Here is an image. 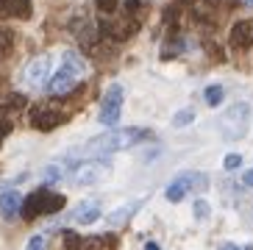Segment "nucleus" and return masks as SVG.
Returning <instances> with one entry per match:
<instances>
[{
  "label": "nucleus",
  "mask_w": 253,
  "mask_h": 250,
  "mask_svg": "<svg viewBox=\"0 0 253 250\" xmlns=\"http://www.w3.org/2000/svg\"><path fill=\"white\" fill-rule=\"evenodd\" d=\"M84 73H86L84 56L75 53V50H67L61 56V67L56 70V75H53L50 81H47V92H50V95H67Z\"/></svg>",
  "instance_id": "obj_1"
},
{
  "label": "nucleus",
  "mask_w": 253,
  "mask_h": 250,
  "mask_svg": "<svg viewBox=\"0 0 253 250\" xmlns=\"http://www.w3.org/2000/svg\"><path fill=\"white\" fill-rule=\"evenodd\" d=\"M142 139H145V131L139 128H120V131H109L89 139L84 150L86 153H114V150H128Z\"/></svg>",
  "instance_id": "obj_2"
},
{
  "label": "nucleus",
  "mask_w": 253,
  "mask_h": 250,
  "mask_svg": "<svg viewBox=\"0 0 253 250\" xmlns=\"http://www.w3.org/2000/svg\"><path fill=\"white\" fill-rule=\"evenodd\" d=\"M61 208H64V195L50 192V189H37L23 200L20 214H23L25 220H37L42 214H56V211H61Z\"/></svg>",
  "instance_id": "obj_3"
},
{
  "label": "nucleus",
  "mask_w": 253,
  "mask_h": 250,
  "mask_svg": "<svg viewBox=\"0 0 253 250\" xmlns=\"http://www.w3.org/2000/svg\"><path fill=\"white\" fill-rule=\"evenodd\" d=\"M123 100H126V89L120 83H112V86L103 92V100H100V111H97V123L100 125H117L120 123V111H123Z\"/></svg>",
  "instance_id": "obj_4"
},
{
  "label": "nucleus",
  "mask_w": 253,
  "mask_h": 250,
  "mask_svg": "<svg viewBox=\"0 0 253 250\" xmlns=\"http://www.w3.org/2000/svg\"><path fill=\"white\" fill-rule=\"evenodd\" d=\"M209 186V178L203 172H181L175 181H172L167 189H164V198L178 203V200L186 198V192H203Z\"/></svg>",
  "instance_id": "obj_5"
},
{
  "label": "nucleus",
  "mask_w": 253,
  "mask_h": 250,
  "mask_svg": "<svg viewBox=\"0 0 253 250\" xmlns=\"http://www.w3.org/2000/svg\"><path fill=\"white\" fill-rule=\"evenodd\" d=\"M109 169H112V164L109 162H97V159H92V162H84L75 167L73 172V181L78 186H89V184H97L100 178L109 175Z\"/></svg>",
  "instance_id": "obj_6"
},
{
  "label": "nucleus",
  "mask_w": 253,
  "mask_h": 250,
  "mask_svg": "<svg viewBox=\"0 0 253 250\" xmlns=\"http://www.w3.org/2000/svg\"><path fill=\"white\" fill-rule=\"evenodd\" d=\"M248 120H251V109H248V103H237V106H234V109H231L228 114L223 117V131H225V136H234V139L245 136Z\"/></svg>",
  "instance_id": "obj_7"
},
{
  "label": "nucleus",
  "mask_w": 253,
  "mask_h": 250,
  "mask_svg": "<svg viewBox=\"0 0 253 250\" xmlns=\"http://www.w3.org/2000/svg\"><path fill=\"white\" fill-rule=\"evenodd\" d=\"M64 123V114L50 106H34L31 109V125L37 128V131H53L56 125Z\"/></svg>",
  "instance_id": "obj_8"
},
{
  "label": "nucleus",
  "mask_w": 253,
  "mask_h": 250,
  "mask_svg": "<svg viewBox=\"0 0 253 250\" xmlns=\"http://www.w3.org/2000/svg\"><path fill=\"white\" fill-rule=\"evenodd\" d=\"M228 42L231 47L237 50H245L253 44V20H239L231 25V34H228Z\"/></svg>",
  "instance_id": "obj_9"
},
{
  "label": "nucleus",
  "mask_w": 253,
  "mask_h": 250,
  "mask_svg": "<svg viewBox=\"0 0 253 250\" xmlns=\"http://www.w3.org/2000/svg\"><path fill=\"white\" fill-rule=\"evenodd\" d=\"M47 75H50V56H37V59L28 64V70H25V78H28V83H34V86H42V83L47 81Z\"/></svg>",
  "instance_id": "obj_10"
},
{
  "label": "nucleus",
  "mask_w": 253,
  "mask_h": 250,
  "mask_svg": "<svg viewBox=\"0 0 253 250\" xmlns=\"http://www.w3.org/2000/svg\"><path fill=\"white\" fill-rule=\"evenodd\" d=\"M97 217H100L97 200H81L73 211V222H78V225H92V222H97Z\"/></svg>",
  "instance_id": "obj_11"
},
{
  "label": "nucleus",
  "mask_w": 253,
  "mask_h": 250,
  "mask_svg": "<svg viewBox=\"0 0 253 250\" xmlns=\"http://www.w3.org/2000/svg\"><path fill=\"white\" fill-rule=\"evenodd\" d=\"M20 208H23V198H20V192L8 189L0 195V214L6 217V220H14L17 214H20Z\"/></svg>",
  "instance_id": "obj_12"
},
{
  "label": "nucleus",
  "mask_w": 253,
  "mask_h": 250,
  "mask_svg": "<svg viewBox=\"0 0 253 250\" xmlns=\"http://www.w3.org/2000/svg\"><path fill=\"white\" fill-rule=\"evenodd\" d=\"M0 14L28 20L31 17V0H0Z\"/></svg>",
  "instance_id": "obj_13"
},
{
  "label": "nucleus",
  "mask_w": 253,
  "mask_h": 250,
  "mask_svg": "<svg viewBox=\"0 0 253 250\" xmlns=\"http://www.w3.org/2000/svg\"><path fill=\"white\" fill-rule=\"evenodd\" d=\"M139 206H142L139 200H134V203H128V206H123V208H114V211L109 214V222H112V225H123V222H128L134 217V211Z\"/></svg>",
  "instance_id": "obj_14"
},
{
  "label": "nucleus",
  "mask_w": 253,
  "mask_h": 250,
  "mask_svg": "<svg viewBox=\"0 0 253 250\" xmlns=\"http://www.w3.org/2000/svg\"><path fill=\"white\" fill-rule=\"evenodd\" d=\"M223 97H225V92H223V86H217V83H211V86L203 92V100H206L209 106H220Z\"/></svg>",
  "instance_id": "obj_15"
},
{
  "label": "nucleus",
  "mask_w": 253,
  "mask_h": 250,
  "mask_svg": "<svg viewBox=\"0 0 253 250\" xmlns=\"http://www.w3.org/2000/svg\"><path fill=\"white\" fill-rule=\"evenodd\" d=\"M184 50H186V39H175V42H170V47L162 50V59H172V56H178Z\"/></svg>",
  "instance_id": "obj_16"
},
{
  "label": "nucleus",
  "mask_w": 253,
  "mask_h": 250,
  "mask_svg": "<svg viewBox=\"0 0 253 250\" xmlns=\"http://www.w3.org/2000/svg\"><path fill=\"white\" fill-rule=\"evenodd\" d=\"M192 120H195V111L192 109H181L178 114L172 117V125H175V128H184V125H189Z\"/></svg>",
  "instance_id": "obj_17"
},
{
  "label": "nucleus",
  "mask_w": 253,
  "mask_h": 250,
  "mask_svg": "<svg viewBox=\"0 0 253 250\" xmlns=\"http://www.w3.org/2000/svg\"><path fill=\"white\" fill-rule=\"evenodd\" d=\"M78 250H103V239L100 236H81V248Z\"/></svg>",
  "instance_id": "obj_18"
},
{
  "label": "nucleus",
  "mask_w": 253,
  "mask_h": 250,
  "mask_svg": "<svg viewBox=\"0 0 253 250\" xmlns=\"http://www.w3.org/2000/svg\"><path fill=\"white\" fill-rule=\"evenodd\" d=\"M192 211H195V220H206L209 214H211V208H209V203H206V200H195Z\"/></svg>",
  "instance_id": "obj_19"
},
{
  "label": "nucleus",
  "mask_w": 253,
  "mask_h": 250,
  "mask_svg": "<svg viewBox=\"0 0 253 250\" xmlns=\"http://www.w3.org/2000/svg\"><path fill=\"white\" fill-rule=\"evenodd\" d=\"M25 250H47V239H45V234L31 236V239H28V248H25Z\"/></svg>",
  "instance_id": "obj_20"
},
{
  "label": "nucleus",
  "mask_w": 253,
  "mask_h": 250,
  "mask_svg": "<svg viewBox=\"0 0 253 250\" xmlns=\"http://www.w3.org/2000/svg\"><path fill=\"white\" fill-rule=\"evenodd\" d=\"M25 106V97L23 95H11L6 100V103H3V111H11V109H23Z\"/></svg>",
  "instance_id": "obj_21"
},
{
  "label": "nucleus",
  "mask_w": 253,
  "mask_h": 250,
  "mask_svg": "<svg viewBox=\"0 0 253 250\" xmlns=\"http://www.w3.org/2000/svg\"><path fill=\"white\" fill-rule=\"evenodd\" d=\"M239 164H242V156H239V153H228V156L223 159V167H225V169H237Z\"/></svg>",
  "instance_id": "obj_22"
},
{
  "label": "nucleus",
  "mask_w": 253,
  "mask_h": 250,
  "mask_svg": "<svg viewBox=\"0 0 253 250\" xmlns=\"http://www.w3.org/2000/svg\"><path fill=\"white\" fill-rule=\"evenodd\" d=\"M97 3V8H100V11H106V14H109V11H114V8L120 6V0H95Z\"/></svg>",
  "instance_id": "obj_23"
},
{
  "label": "nucleus",
  "mask_w": 253,
  "mask_h": 250,
  "mask_svg": "<svg viewBox=\"0 0 253 250\" xmlns=\"http://www.w3.org/2000/svg\"><path fill=\"white\" fill-rule=\"evenodd\" d=\"M59 178H61V167H59V164H53V167L45 169V181H59Z\"/></svg>",
  "instance_id": "obj_24"
},
{
  "label": "nucleus",
  "mask_w": 253,
  "mask_h": 250,
  "mask_svg": "<svg viewBox=\"0 0 253 250\" xmlns=\"http://www.w3.org/2000/svg\"><path fill=\"white\" fill-rule=\"evenodd\" d=\"M8 133H11V123L8 120H0V145H3V139H6Z\"/></svg>",
  "instance_id": "obj_25"
},
{
  "label": "nucleus",
  "mask_w": 253,
  "mask_h": 250,
  "mask_svg": "<svg viewBox=\"0 0 253 250\" xmlns=\"http://www.w3.org/2000/svg\"><path fill=\"white\" fill-rule=\"evenodd\" d=\"M123 8H126V11H131V14H134L136 8H139V0H126V3H123Z\"/></svg>",
  "instance_id": "obj_26"
},
{
  "label": "nucleus",
  "mask_w": 253,
  "mask_h": 250,
  "mask_svg": "<svg viewBox=\"0 0 253 250\" xmlns=\"http://www.w3.org/2000/svg\"><path fill=\"white\" fill-rule=\"evenodd\" d=\"M217 250H242V248H239V245H234V242H223Z\"/></svg>",
  "instance_id": "obj_27"
},
{
  "label": "nucleus",
  "mask_w": 253,
  "mask_h": 250,
  "mask_svg": "<svg viewBox=\"0 0 253 250\" xmlns=\"http://www.w3.org/2000/svg\"><path fill=\"white\" fill-rule=\"evenodd\" d=\"M245 184L253 186V169H248V172H245Z\"/></svg>",
  "instance_id": "obj_28"
},
{
  "label": "nucleus",
  "mask_w": 253,
  "mask_h": 250,
  "mask_svg": "<svg viewBox=\"0 0 253 250\" xmlns=\"http://www.w3.org/2000/svg\"><path fill=\"white\" fill-rule=\"evenodd\" d=\"M145 250H162V248H159L156 242H148V245H145Z\"/></svg>",
  "instance_id": "obj_29"
},
{
  "label": "nucleus",
  "mask_w": 253,
  "mask_h": 250,
  "mask_svg": "<svg viewBox=\"0 0 253 250\" xmlns=\"http://www.w3.org/2000/svg\"><path fill=\"white\" fill-rule=\"evenodd\" d=\"M242 3H248V6H253V0H242Z\"/></svg>",
  "instance_id": "obj_30"
}]
</instances>
